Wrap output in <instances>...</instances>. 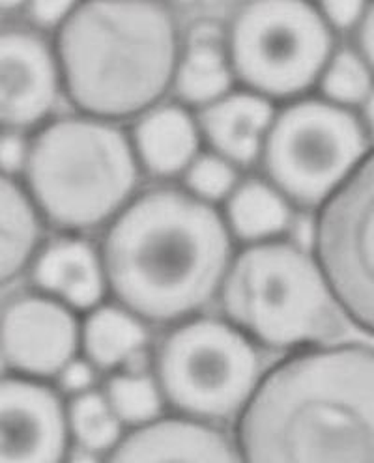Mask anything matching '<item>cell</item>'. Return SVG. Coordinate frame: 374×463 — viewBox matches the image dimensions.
I'll use <instances>...</instances> for the list:
<instances>
[{"label":"cell","mask_w":374,"mask_h":463,"mask_svg":"<svg viewBox=\"0 0 374 463\" xmlns=\"http://www.w3.org/2000/svg\"><path fill=\"white\" fill-rule=\"evenodd\" d=\"M235 443L244 463H374V347L324 344L275 363Z\"/></svg>","instance_id":"cell-1"},{"label":"cell","mask_w":374,"mask_h":463,"mask_svg":"<svg viewBox=\"0 0 374 463\" xmlns=\"http://www.w3.org/2000/svg\"><path fill=\"white\" fill-rule=\"evenodd\" d=\"M107 289L149 326H177L219 294L235 256L221 210L184 187L137 193L103 232Z\"/></svg>","instance_id":"cell-2"},{"label":"cell","mask_w":374,"mask_h":463,"mask_svg":"<svg viewBox=\"0 0 374 463\" xmlns=\"http://www.w3.org/2000/svg\"><path fill=\"white\" fill-rule=\"evenodd\" d=\"M53 47L68 101L81 114L120 122L172 90L184 45L163 0H81Z\"/></svg>","instance_id":"cell-3"},{"label":"cell","mask_w":374,"mask_h":463,"mask_svg":"<svg viewBox=\"0 0 374 463\" xmlns=\"http://www.w3.org/2000/svg\"><path fill=\"white\" fill-rule=\"evenodd\" d=\"M129 133L89 114L59 116L31 133L21 182L43 222L62 234L105 228L137 194Z\"/></svg>","instance_id":"cell-4"},{"label":"cell","mask_w":374,"mask_h":463,"mask_svg":"<svg viewBox=\"0 0 374 463\" xmlns=\"http://www.w3.org/2000/svg\"><path fill=\"white\" fill-rule=\"evenodd\" d=\"M217 301L256 345L291 354L328 344L344 317L312 250L284 238L235 252Z\"/></svg>","instance_id":"cell-5"},{"label":"cell","mask_w":374,"mask_h":463,"mask_svg":"<svg viewBox=\"0 0 374 463\" xmlns=\"http://www.w3.org/2000/svg\"><path fill=\"white\" fill-rule=\"evenodd\" d=\"M152 370L172 413L210 424L236 419L263 378L258 345L225 317L200 314L168 327Z\"/></svg>","instance_id":"cell-6"},{"label":"cell","mask_w":374,"mask_h":463,"mask_svg":"<svg viewBox=\"0 0 374 463\" xmlns=\"http://www.w3.org/2000/svg\"><path fill=\"white\" fill-rule=\"evenodd\" d=\"M225 34L236 80L273 103L307 96L337 49L312 0H245Z\"/></svg>","instance_id":"cell-7"},{"label":"cell","mask_w":374,"mask_h":463,"mask_svg":"<svg viewBox=\"0 0 374 463\" xmlns=\"http://www.w3.org/2000/svg\"><path fill=\"white\" fill-rule=\"evenodd\" d=\"M370 150L372 140L356 110L303 96L277 109L258 161L264 178L294 208L316 212Z\"/></svg>","instance_id":"cell-8"},{"label":"cell","mask_w":374,"mask_h":463,"mask_svg":"<svg viewBox=\"0 0 374 463\" xmlns=\"http://www.w3.org/2000/svg\"><path fill=\"white\" fill-rule=\"evenodd\" d=\"M311 250L342 316L374 336V146L316 210Z\"/></svg>","instance_id":"cell-9"},{"label":"cell","mask_w":374,"mask_h":463,"mask_svg":"<svg viewBox=\"0 0 374 463\" xmlns=\"http://www.w3.org/2000/svg\"><path fill=\"white\" fill-rule=\"evenodd\" d=\"M81 354V314L40 292L0 307V357L8 372L38 382L54 380Z\"/></svg>","instance_id":"cell-10"},{"label":"cell","mask_w":374,"mask_h":463,"mask_svg":"<svg viewBox=\"0 0 374 463\" xmlns=\"http://www.w3.org/2000/svg\"><path fill=\"white\" fill-rule=\"evenodd\" d=\"M61 96L53 42L31 26H0V129L36 131L53 118Z\"/></svg>","instance_id":"cell-11"},{"label":"cell","mask_w":374,"mask_h":463,"mask_svg":"<svg viewBox=\"0 0 374 463\" xmlns=\"http://www.w3.org/2000/svg\"><path fill=\"white\" fill-rule=\"evenodd\" d=\"M68 403L47 382L0 378V463H66L72 450Z\"/></svg>","instance_id":"cell-12"},{"label":"cell","mask_w":374,"mask_h":463,"mask_svg":"<svg viewBox=\"0 0 374 463\" xmlns=\"http://www.w3.org/2000/svg\"><path fill=\"white\" fill-rule=\"evenodd\" d=\"M103 463H244L235 439L216 424L180 415L128 430Z\"/></svg>","instance_id":"cell-13"},{"label":"cell","mask_w":374,"mask_h":463,"mask_svg":"<svg viewBox=\"0 0 374 463\" xmlns=\"http://www.w3.org/2000/svg\"><path fill=\"white\" fill-rule=\"evenodd\" d=\"M28 271L36 292L81 316L109 296L100 247L81 234H61L43 241Z\"/></svg>","instance_id":"cell-14"},{"label":"cell","mask_w":374,"mask_h":463,"mask_svg":"<svg viewBox=\"0 0 374 463\" xmlns=\"http://www.w3.org/2000/svg\"><path fill=\"white\" fill-rule=\"evenodd\" d=\"M129 138L140 170L161 180L182 176L205 142L198 118L180 101H161L137 116Z\"/></svg>","instance_id":"cell-15"},{"label":"cell","mask_w":374,"mask_h":463,"mask_svg":"<svg viewBox=\"0 0 374 463\" xmlns=\"http://www.w3.org/2000/svg\"><path fill=\"white\" fill-rule=\"evenodd\" d=\"M275 112L272 99L244 89L200 109L197 118L212 152L236 166H245L261 159Z\"/></svg>","instance_id":"cell-16"},{"label":"cell","mask_w":374,"mask_h":463,"mask_svg":"<svg viewBox=\"0 0 374 463\" xmlns=\"http://www.w3.org/2000/svg\"><path fill=\"white\" fill-rule=\"evenodd\" d=\"M236 75L226 52V34L214 24H198L182 47L172 90L187 107L205 109L235 90Z\"/></svg>","instance_id":"cell-17"},{"label":"cell","mask_w":374,"mask_h":463,"mask_svg":"<svg viewBox=\"0 0 374 463\" xmlns=\"http://www.w3.org/2000/svg\"><path fill=\"white\" fill-rule=\"evenodd\" d=\"M149 324L119 303H101L81 317V355L100 372L128 368L149 354Z\"/></svg>","instance_id":"cell-18"},{"label":"cell","mask_w":374,"mask_h":463,"mask_svg":"<svg viewBox=\"0 0 374 463\" xmlns=\"http://www.w3.org/2000/svg\"><path fill=\"white\" fill-rule=\"evenodd\" d=\"M221 215L235 241L256 245L283 240L294 222V206L266 178L240 180L223 202Z\"/></svg>","instance_id":"cell-19"},{"label":"cell","mask_w":374,"mask_h":463,"mask_svg":"<svg viewBox=\"0 0 374 463\" xmlns=\"http://www.w3.org/2000/svg\"><path fill=\"white\" fill-rule=\"evenodd\" d=\"M43 224L23 182L0 172V286L31 269L43 245Z\"/></svg>","instance_id":"cell-20"},{"label":"cell","mask_w":374,"mask_h":463,"mask_svg":"<svg viewBox=\"0 0 374 463\" xmlns=\"http://www.w3.org/2000/svg\"><path fill=\"white\" fill-rule=\"evenodd\" d=\"M101 392L126 430L147 426L161 419L167 410L152 368L110 372L103 382Z\"/></svg>","instance_id":"cell-21"},{"label":"cell","mask_w":374,"mask_h":463,"mask_svg":"<svg viewBox=\"0 0 374 463\" xmlns=\"http://www.w3.org/2000/svg\"><path fill=\"white\" fill-rule=\"evenodd\" d=\"M68 426L75 447L100 456H105L128 431L110 410L101 389L70 398Z\"/></svg>","instance_id":"cell-22"},{"label":"cell","mask_w":374,"mask_h":463,"mask_svg":"<svg viewBox=\"0 0 374 463\" xmlns=\"http://www.w3.org/2000/svg\"><path fill=\"white\" fill-rule=\"evenodd\" d=\"M316 86L321 98L356 110L374 92V71L356 47H337Z\"/></svg>","instance_id":"cell-23"},{"label":"cell","mask_w":374,"mask_h":463,"mask_svg":"<svg viewBox=\"0 0 374 463\" xmlns=\"http://www.w3.org/2000/svg\"><path fill=\"white\" fill-rule=\"evenodd\" d=\"M182 180L189 194L212 206L223 204L240 184L238 166L212 150L200 152L182 174Z\"/></svg>","instance_id":"cell-24"},{"label":"cell","mask_w":374,"mask_h":463,"mask_svg":"<svg viewBox=\"0 0 374 463\" xmlns=\"http://www.w3.org/2000/svg\"><path fill=\"white\" fill-rule=\"evenodd\" d=\"M79 5L81 0H28L23 12H26L36 31L56 33Z\"/></svg>","instance_id":"cell-25"},{"label":"cell","mask_w":374,"mask_h":463,"mask_svg":"<svg viewBox=\"0 0 374 463\" xmlns=\"http://www.w3.org/2000/svg\"><path fill=\"white\" fill-rule=\"evenodd\" d=\"M100 370L86 361L81 354L72 359L61 373L54 378V387L61 391L62 396H79L96 389Z\"/></svg>","instance_id":"cell-26"},{"label":"cell","mask_w":374,"mask_h":463,"mask_svg":"<svg viewBox=\"0 0 374 463\" xmlns=\"http://www.w3.org/2000/svg\"><path fill=\"white\" fill-rule=\"evenodd\" d=\"M316 10L324 21L333 28V33L356 31L369 0H312Z\"/></svg>","instance_id":"cell-27"},{"label":"cell","mask_w":374,"mask_h":463,"mask_svg":"<svg viewBox=\"0 0 374 463\" xmlns=\"http://www.w3.org/2000/svg\"><path fill=\"white\" fill-rule=\"evenodd\" d=\"M28 146H31V133L0 129V172L21 180Z\"/></svg>","instance_id":"cell-28"},{"label":"cell","mask_w":374,"mask_h":463,"mask_svg":"<svg viewBox=\"0 0 374 463\" xmlns=\"http://www.w3.org/2000/svg\"><path fill=\"white\" fill-rule=\"evenodd\" d=\"M356 49L374 71V0H369L367 10L356 26Z\"/></svg>","instance_id":"cell-29"},{"label":"cell","mask_w":374,"mask_h":463,"mask_svg":"<svg viewBox=\"0 0 374 463\" xmlns=\"http://www.w3.org/2000/svg\"><path fill=\"white\" fill-rule=\"evenodd\" d=\"M66 463H103V456H100L96 452H91V450L79 449V447L73 445L68 458H66Z\"/></svg>","instance_id":"cell-30"},{"label":"cell","mask_w":374,"mask_h":463,"mask_svg":"<svg viewBox=\"0 0 374 463\" xmlns=\"http://www.w3.org/2000/svg\"><path fill=\"white\" fill-rule=\"evenodd\" d=\"M363 114H361V120L365 124V129L370 137V140H374V92L370 94V98L365 101V105L361 107Z\"/></svg>","instance_id":"cell-31"},{"label":"cell","mask_w":374,"mask_h":463,"mask_svg":"<svg viewBox=\"0 0 374 463\" xmlns=\"http://www.w3.org/2000/svg\"><path fill=\"white\" fill-rule=\"evenodd\" d=\"M26 5H28V0H0V15L5 17L6 14L24 10Z\"/></svg>","instance_id":"cell-32"},{"label":"cell","mask_w":374,"mask_h":463,"mask_svg":"<svg viewBox=\"0 0 374 463\" xmlns=\"http://www.w3.org/2000/svg\"><path fill=\"white\" fill-rule=\"evenodd\" d=\"M175 3H178V5H189V3H193V0H175Z\"/></svg>","instance_id":"cell-33"},{"label":"cell","mask_w":374,"mask_h":463,"mask_svg":"<svg viewBox=\"0 0 374 463\" xmlns=\"http://www.w3.org/2000/svg\"><path fill=\"white\" fill-rule=\"evenodd\" d=\"M0 26H3V15H0Z\"/></svg>","instance_id":"cell-34"}]
</instances>
